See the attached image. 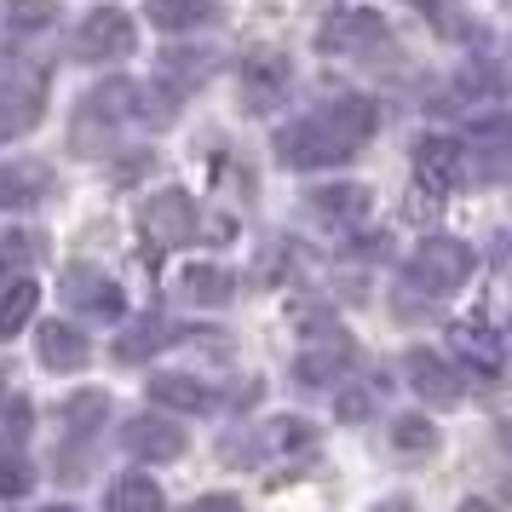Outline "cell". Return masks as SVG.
<instances>
[{
    "label": "cell",
    "instance_id": "obj_3",
    "mask_svg": "<svg viewBox=\"0 0 512 512\" xmlns=\"http://www.w3.org/2000/svg\"><path fill=\"white\" fill-rule=\"evenodd\" d=\"M472 248L455 242V236H426L415 248V259L403 265V288L409 294H426V300H449V294H461L466 277H472Z\"/></svg>",
    "mask_w": 512,
    "mask_h": 512
},
{
    "label": "cell",
    "instance_id": "obj_33",
    "mask_svg": "<svg viewBox=\"0 0 512 512\" xmlns=\"http://www.w3.org/2000/svg\"><path fill=\"white\" fill-rule=\"evenodd\" d=\"M461 93H472V98L489 93V98H495V93H501V75H495V70H478V64H472V70H461Z\"/></svg>",
    "mask_w": 512,
    "mask_h": 512
},
{
    "label": "cell",
    "instance_id": "obj_25",
    "mask_svg": "<svg viewBox=\"0 0 512 512\" xmlns=\"http://www.w3.org/2000/svg\"><path fill=\"white\" fill-rule=\"evenodd\" d=\"M259 443H265V455H294V449H311L317 432H311V420L288 415V420H271V426L259 432Z\"/></svg>",
    "mask_w": 512,
    "mask_h": 512
},
{
    "label": "cell",
    "instance_id": "obj_14",
    "mask_svg": "<svg viewBox=\"0 0 512 512\" xmlns=\"http://www.w3.org/2000/svg\"><path fill=\"white\" fill-rule=\"evenodd\" d=\"M121 443H127L133 461H150V466L185 455V432H179L167 415H133L127 426H121Z\"/></svg>",
    "mask_w": 512,
    "mask_h": 512
},
{
    "label": "cell",
    "instance_id": "obj_1",
    "mask_svg": "<svg viewBox=\"0 0 512 512\" xmlns=\"http://www.w3.org/2000/svg\"><path fill=\"white\" fill-rule=\"evenodd\" d=\"M380 133V104L363 93H340L317 104L311 116L288 121L277 133V162L294 173H317V167H340L351 162L363 144Z\"/></svg>",
    "mask_w": 512,
    "mask_h": 512
},
{
    "label": "cell",
    "instance_id": "obj_5",
    "mask_svg": "<svg viewBox=\"0 0 512 512\" xmlns=\"http://www.w3.org/2000/svg\"><path fill=\"white\" fill-rule=\"evenodd\" d=\"M139 231H144V259H156L167 254V248H185L190 231H196V196L179 185H167V190H150L139 202Z\"/></svg>",
    "mask_w": 512,
    "mask_h": 512
},
{
    "label": "cell",
    "instance_id": "obj_4",
    "mask_svg": "<svg viewBox=\"0 0 512 512\" xmlns=\"http://www.w3.org/2000/svg\"><path fill=\"white\" fill-rule=\"evenodd\" d=\"M317 52H340V58H397V35L392 24L369 12V6H351V12H334L323 29H317Z\"/></svg>",
    "mask_w": 512,
    "mask_h": 512
},
{
    "label": "cell",
    "instance_id": "obj_21",
    "mask_svg": "<svg viewBox=\"0 0 512 512\" xmlns=\"http://www.w3.org/2000/svg\"><path fill=\"white\" fill-rule=\"evenodd\" d=\"M144 12H150V24L167 29V35H190V29L219 24V0H150Z\"/></svg>",
    "mask_w": 512,
    "mask_h": 512
},
{
    "label": "cell",
    "instance_id": "obj_12",
    "mask_svg": "<svg viewBox=\"0 0 512 512\" xmlns=\"http://www.w3.org/2000/svg\"><path fill=\"white\" fill-rule=\"evenodd\" d=\"M455 351H461V363L472 380H501V363H507V334L489 323V317H466L455 323Z\"/></svg>",
    "mask_w": 512,
    "mask_h": 512
},
{
    "label": "cell",
    "instance_id": "obj_30",
    "mask_svg": "<svg viewBox=\"0 0 512 512\" xmlns=\"http://www.w3.org/2000/svg\"><path fill=\"white\" fill-rule=\"evenodd\" d=\"M29 484H35V472H29L24 455H12V449H0V495H12V501H24Z\"/></svg>",
    "mask_w": 512,
    "mask_h": 512
},
{
    "label": "cell",
    "instance_id": "obj_20",
    "mask_svg": "<svg viewBox=\"0 0 512 512\" xmlns=\"http://www.w3.org/2000/svg\"><path fill=\"white\" fill-rule=\"evenodd\" d=\"M231 294H236V277L225 271V265H185L179 271V300H190V305H208V311H219V305H231Z\"/></svg>",
    "mask_w": 512,
    "mask_h": 512
},
{
    "label": "cell",
    "instance_id": "obj_35",
    "mask_svg": "<svg viewBox=\"0 0 512 512\" xmlns=\"http://www.w3.org/2000/svg\"><path fill=\"white\" fill-rule=\"evenodd\" d=\"M357 242H363V248H357L363 259H386V236H357Z\"/></svg>",
    "mask_w": 512,
    "mask_h": 512
},
{
    "label": "cell",
    "instance_id": "obj_2",
    "mask_svg": "<svg viewBox=\"0 0 512 512\" xmlns=\"http://www.w3.org/2000/svg\"><path fill=\"white\" fill-rule=\"evenodd\" d=\"M121 121H139V81H104L93 93L81 98V110L70 121V144L75 156H110Z\"/></svg>",
    "mask_w": 512,
    "mask_h": 512
},
{
    "label": "cell",
    "instance_id": "obj_26",
    "mask_svg": "<svg viewBox=\"0 0 512 512\" xmlns=\"http://www.w3.org/2000/svg\"><path fill=\"white\" fill-rule=\"evenodd\" d=\"M64 426H70L75 438H87L93 426H104V415H110V397L104 392H75V397H64Z\"/></svg>",
    "mask_w": 512,
    "mask_h": 512
},
{
    "label": "cell",
    "instance_id": "obj_8",
    "mask_svg": "<svg viewBox=\"0 0 512 512\" xmlns=\"http://www.w3.org/2000/svg\"><path fill=\"white\" fill-rule=\"evenodd\" d=\"M288 81H294V64L282 58V52H248L242 58V75H236V87H242V104L254 110V116H271L282 98H288Z\"/></svg>",
    "mask_w": 512,
    "mask_h": 512
},
{
    "label": "cell",
    "instance_id": "obj_34",
    "mask_svg": "<svg viewBox=\"0 0 512 512\" xmlns=\"http://www.w3.org/2000/svg\"><path fill=\"white\" fill-rule=\"evenodd\" d=\"M420 12L432 18L438 29H455V12H461V0H415Z\"/></svg>",
    "mask_w": 512,
    "mask_h": 512
},
{
    "label": "cell",
    "instance_id": "obj_16",
    "mask_svg": "<svg viewBox=\"0 0 512 512\" xmlns=\"http://www.w3.org/2000/svg\"><path fill=\"white\" fill-rule=\"evenodd\" d=\"M351 363H357V346H351L346 334H328L323 346H311V351L294 357V380H300L305 392H323V386H334Z\"/></svg>",
    "mask_w": 512,
    "mask_h": 512
},
{
    "label": "cell",
    "instance_id": "obj_9",
    "mask_svg": "<svg viewBox=\"0 0 512 512\" xmlns=\"http://www.w3.org/2000/svg\"><path fill=\"white\" fill-rule=\"evenodd\" d=\"M58 196V173L47 162H35V156H12V162H0V208L6 213H29L52 202Z\"/></svg>",
    "mask_w": 512,
    "mask_h": 512
},
{
    "label": "cell",
    "instance_id": "obj_29",
    "mask_svg": "<svg viewBox=\"0 0 512 512\" xmlns=\"http://www.w3.org/2000/svg\"><path fill=\"white\" fill-rule=\"evenodd\" d=\"M52 18H58V0H12V6H6V24L12 29H47Z\"/></svg>",
    "mask_w": 512,
    "mask_h": 512
},
{
    "label": "cell",
    "instance_id": "obj_10",
    "mask_svg": "<svg viewBox=\"0 0 512 512\" xmlns=\"http://www.w3.org/2000/svg\"><path fill=\"white\" fill-rule=\"evenodd\" d=\"M58 288H64V300H70L75 311H87V317H98V323H116L121 311H127V294H121L98 265H64Z\"/></svg>",
    "mask_w": 512,
    "mask_h": 512
},
{
    "label": "cell",
    "instance_id": "obj_27",
    "mask_svg": "<svg viewBox=\"0 0 512 512\" xmlns=\"http://www.w3.org/2000/svg\"><path fill=\"white\" fill-rule=\"evenodd\" d=\"M392 449H403V455H432V449H438V426L426 415H397L392 420Z\"/></svg>",
    "mask_w": 512,
    "mask_h": 512
},
{
    "label": "cell",
    "instance_id": "obj_32",
    "mask_svg": "<svg viewBox=\"0 0 512 512\" xmlns=\"http://www.w3.org/2000/svg\"><path fill=\"white\" fill-rule=\"evenodd\" d=\"M294 323L311 334V340H328V334H340V323H334V311H317V305H300L294 311Z\"/></svg>",
    "mask_w": 512,
    "mask_h": 512
},
{
    "label": "cell",
    "instance_id": "obj_6",
    "mask_svg": "<svg viewBox=\"0 0 512 512\" xmlns=\"http://www.w3.org/2000/svg\"><path fill=\"white\" fill-rule=\"evenodd\" d=\"M139 47V24L121 12V6H93L81 29H75V58H87V64H104V58H127V52Z\"/></svg>",
    "mask_w": 512,
    "mask_h": 512
},
{
    "label": "cell",
    "instance_id": "obj_7",
    "mask_svg": "<svg viewBox=\"0 0 512 512\" xmlns=\"http://www.w3.org/2000/svg\"><path fill=\"white\" fill-rule=\"evenodd\" d=\"M403 374H409V386H415L420 403H432V409H455L466 397V369H455L449 357H438L432 346H409L403 351Z\"/></svg>",
    "mask_w": 512,
    "mask_h": 512
},
{
    "label": "cell",
    "instance_id": "obj_23",
    "mask_svg": "<svg viewBox=\"0 0 512 512\" xmlns=\"http://www.w3.org/2000/svg\"><path fill=\"white\" fill-rule=\"evenodd\" d=\"M167 495L162 484L150 478V472H121L116 484L104 489V507H116V512H156Z\"/></svg>",
    "mask_w": 512,
    "mask_h": 512
},
{
    "label": "cell",
    "instance_id": "obj_22",
    "mask_svg": "<svg viewBox=\"0 0 512 512\" xmlns=\"http://www.w3.org/2000/svg\"><path fill=\"white\" fill-rule=\"evenodd\" d=\"M35 305H41V288H35V277L29 271H18V277L0 282V346L18 334V328L35 317Z\"/></svg>",
    "mask_w": 512,
    "mask_h": 512
},
{
    "label": "cell",
    "instance_id": "obj_31",
    "mask_svg": "<svg viewBox=\"0 0 512 512\" xmlns=\"http://www.w3.org/2000/svg\"><path fill=\"white\" fill-rule=\"evenodd\" d=\"M334 415L346 420V426H363L374 415V386H346V392H334Z\"/></svg>",
    "mask_w": 512,
    "mask_h": 512
},
{
    "label": "cell",
    "instance_id": "obj_19",
    "mask_svg": "<svg viewBox=\"0 0 512 512\" xmlns=\"http://www.w3.org/2000/svg\"><path fill=\"white\" fill-rule=\"evenodd\" d=\"M208 75H213V52L208 47H167L162 64H156V81H162L173 98H190Z\"/></svg>",
    "mask_w": 512,
    "mask_h": 512
},
{
    "label": "cell",
    "instance_id": "obj_18",
    "mask_svg": "<svg viewBox=\"0 0 512 512\" xmlns=\"http://www.w3.org/2000/svg\"><path fill=\"white\" fill-rule=\"evenodd\" d=\"M35 351H41V363H47L52 374H81L87 363H93V340H87L75 323H47L41 340H35Z\"/></svg>",
    "mask_w": 512,
    "mask_h": 512
},
{
    "label": "cell",
    "instance_id": "obj_13",
    "mask_svg": "<svg viewBox=\"0 0 512 512\" xmlns=\"http://www.w3.org/2000/svg\"><path fill=\"white\" fill-rule=\"evenodd\" d=\"M47 116V87H41V75H12V81H0V144L6 139H24L35 133Z\"/></svg>",
    "mask_w": 512,
    "mask_h": 512
},
{
    "label": "cell",
    "instance_id": "obj_11",
    "mask_svg": "<svg viewBox=\"0 0 512 512\" xmlns=\"http://www.w3.org/2000/svg\"><path fill=\"white\" fill-rule=\"evenodd\" d=\"M415 179L426 196H449V190H461L466 179V150L449 133H426L415 144Z\"/></svg>",
    "mask_w": 512,
    "mask_h": 512
},
{
    "label": "cell",
    "instance_id": "obj_28",
    "mask_svg": "<svg viewBox=\"0 0 512 512\" xmlns=\"http://www.w3.org/2000/svg\"><path fill=\"white\" fill-rule=\"evenodd\" d=\"M35 426V403L24 392H0V443H24Z\"/></svg>",
    "mask_w": 512,
    "mask_h": 512
},
{
    "label": "cell",
    "instance_id": "obj_24",
    "mask_svg": "<svg viewBox=\"0 0 512 512\" xmlns=\"http://www.w3.org/2000/svg\"><path fill=\"white\" fill-rule=\"evenodd\" d=\"M173 340H179V334H173L167 317H139V323L116 340V357L121 363H144V357H156L162 346H173Z\"/></svg>",
    "mask_w": 512,
    "mask_h": 512
},
{
    "label": "cell",
    "instance_id": "obj_17",
    "mask_svg": "<svg viewBox=\"0 0 512 512\" xmlns=\"http://www.w3.org/2000/svg\"><path fill=\"white\" fill-rule=\"evenodd\" d=\"M144 397L156 409H179V415H208L213 403H219V392H213L208 380H196V374H150Z\"/></svg>",
    "mask_w": 512,
    "mask_h": 512
},
{
    "label": "cell",
    "instance_id": "obj_15",
    "mask_svg": "<svg viewBox=\"0 0 512 512\" xmlns=\"http://www.w3.org/2000/svg\"><path fill=\"white\" fill-rule=\"evenodd\" d=\"M305 208H311V219H323L328 231H351V225L369 219L374 202L363 185H317V190H305Z\"/></svg>",
    "mask_w": 512,
    "mask_h": 512
}]
</instances>
